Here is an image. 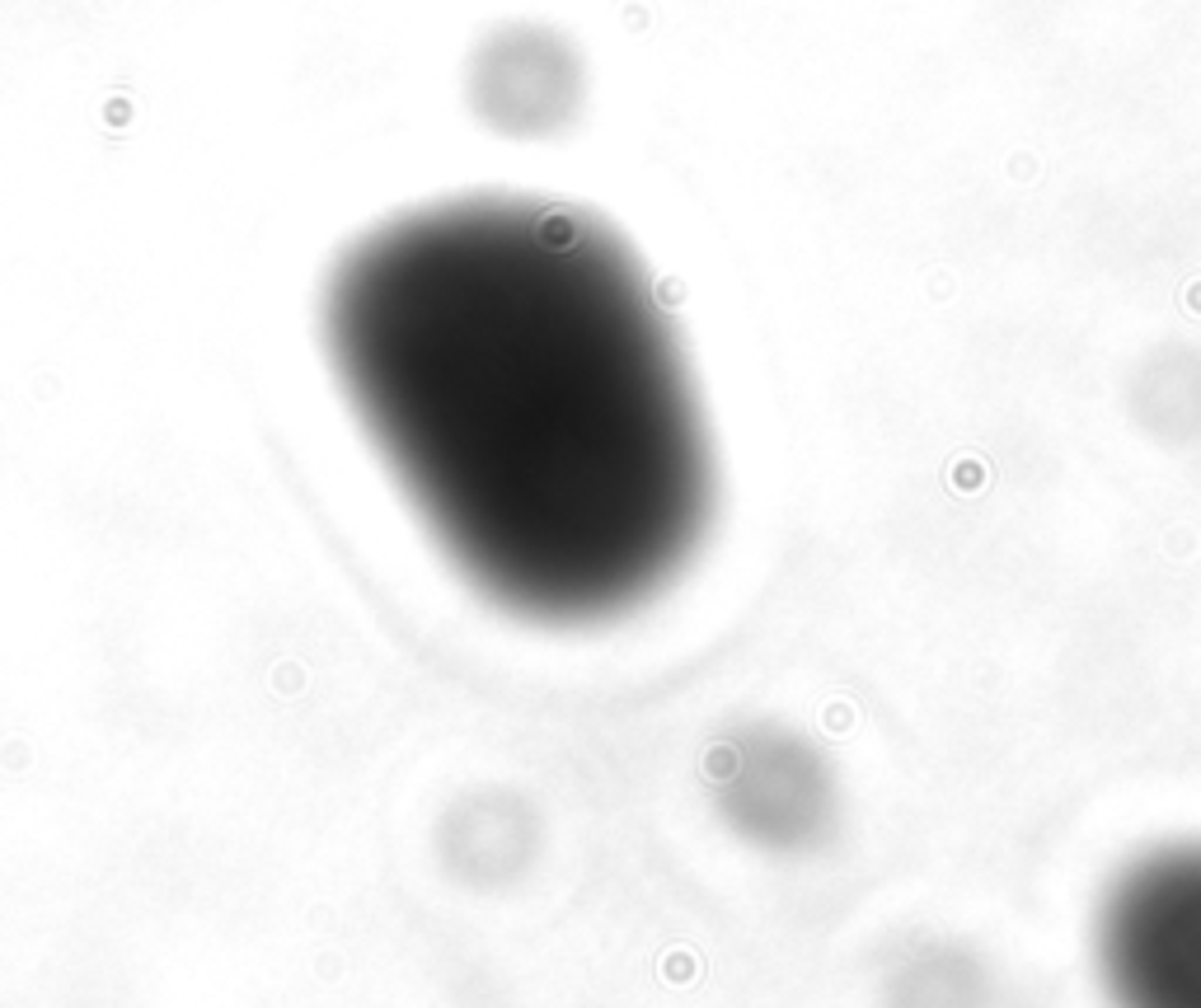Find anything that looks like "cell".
<instances>
[{"label":"cell","mask_w":1201,"mask_h":1008,"mask_svg":"<svg viewBox=\"0 0 1201 1008\" xmlns=\"http://www.w3.org/2000/svg\"><path fill=\"white\" fill-rule=\"evenodd\" d=\"M1117 1008H1201V849L1140 858L1098 919Z\"/></svg>","instance_id":"obj_2"},{"label":"cell","mask_w":1201,"mask_h":1008,"mask_svg":"<svg viewBox=\"0 0 1201 1008\" xmlns=\"http://www.w3.org/2000/svg\"><path fill=\"white\" fill-rule=\"evenodd\" d=\"M343 399L441 558L494 610H644L713 520V441L676 324L611 221L469 193L380 221L319 301Z\"/></svg>","instance_id":"obj_1"}]
</instances>
